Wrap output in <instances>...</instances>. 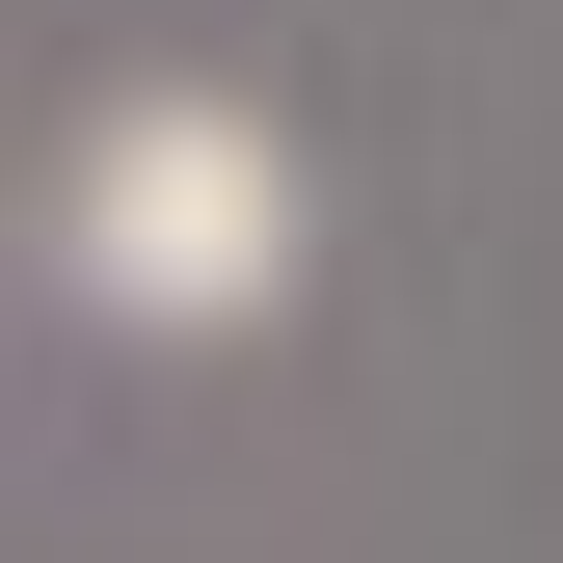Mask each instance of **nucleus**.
Returning <instances> with one entry per match:
<instances>
[{"label":"nucleus","instance_id":"1","mask_svg":"<svg viewBox=\"0 0 563 563\" xmlns=\"http://www.w3.org/2000/svg\"><path fill=\"white\" fill-rule=\"evenodd\" d=\"M54 268H81V322H134V349H242L322 268V162L242 81H108L54 134Z\"/></svg>","mask_w":563,"mask_h":563}]
</instances>
